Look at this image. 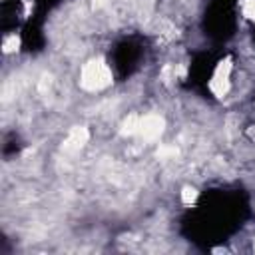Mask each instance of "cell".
<instances>
[{
    "label": "cell",
    "instance_id": "cell-7",
    "mask_svg": "<svg viewBox=\"0 0 255 255\" xmlns=\"http://www.w3.org/2000/svg\"><path fill=\"white\" fill-rule=\"evenodd\" d=\"M241 14L255 22V0H241Z\"/></svg>",
    "mask_w": 255,
    "mask_h": 255
},
{
    "label": "cell",
    "instance_id": "cell-1",
    "mask_svg": "<svg viewBox=\"0 0 255 255\" xmlns=\"http://www.w3.org/2000/svg\"><path fill=\"white\" fill-rule=\"evenodd\" d=\"M112 84V70L102 58H92L84 64L80 72V86L88 92L106 90Z\"/></svg>",
    "mask_w": 255,
    "mask_h": 255
},
{
    "label": "cell",
    "instance_id": "cell-2",
    "mask_svg": "<svg viewBox=\"0 0 255 255\" xmlns=\"http://www.w3.org/2000/svg\"><path fill=\"white\" fill-rule=\"evenodd\" d=\"M165 129V120L159 116V114H145V116H139V124H137V137L145 143H151V141H157L161 137Z\"/></svg>",
    "mask_w": 255,
    "mask_h": 255
},
{
    "label": "cell",
    "instance_id": "cell-4",
    "mask_svg": "<svg viewBox=\"0 0 255 255\" xmlns=\"http://www.w3.org/2000/svg\"><path fill=\"white\" fill-rule=\"evenodd\" d=\"M88 139H90V131H88V128H84V126H76V128L70 129L68 137L64 139L62 149L68 151V153H76V151H80V149L88 143Z\"/></svg>",
    "mask_w": 255,
    "mask_h": 255
},
{
    "label": "cell",
    "instance_id": "cell-9",
    "mask_svg": "<svg viewBox=\"0 0 255 255\" xmlns=\"http://www.w3.org/2000/svg\"><path fill=\"white\" fill-rule=\"evenodd\" d=\"M195 199H197V189L191 187V185H185V187L181 189V201L189 205V203H193Z\"/></svg>",
    "mask_w": 255,
    "mask_h": 255
},
{
    "label": "cell",
    "instance_id": "cell-6",
    "mask_svg": "<svg viewBox=\"0 0 255 255\" xmlns=\"http://www.w3.org/2000/svg\"><path fill=\"white\" fill-rule=\"evenodd\" d=\"M18 48H20V38H18L16 34H10V36L4 38V42H2V50H4L6 54L16 52Z\"/></svg>",
    "mask_w": 255,
    "mask_h": 255
},
{
    "label": "cell",
    "instance_id": "cell-3",
    "mask_svg": "<svg viewBox=\"0 0 255 255\" xmlns=\"http://www.w3.org/2000/svg\"><path fill=\"white\" fill-rule=\"evenodd\" d=\"M231 58H223L219 60V64L215 66L213 70V76L209 80V90L213 92V96L217 98H223L227 92H229V86H231Z\"/></svg>",
    "mask_w": 255,
    "mask_h": 255
},
{
    "label": "cell",
    "instance_id": "cell-5",
    "mask_svg": "<svg viewBox=\"0 0 255 255\" xmlns=\"http://www.w3.org/2000/svg\"><path fill=\"white\" fill-rule=\"evenodd\" d=\"M137 124H139V116H128L124 122H122V126H120V133L124 135V137H131V135H135L137 133Z\"/></svg>",
    "mask_w": 255,
    "mask_h": 255
},
{
    "label": "cell",
    "instance_id": "cell-8",
    "mask_svg": "<svg viewBox=\"0 0 255 255\" xmlns=\"http://www.w3.org/2000/svg\"><path fill=\"white\" fill-rule=\"evenodd\" d=\"M179 151H177V147L175 145H159V149H157V157L159 159H171V157H175Z\"/></svg>",
    "mask_w": 255,
    "mask_h": 255
}]
</instances>
